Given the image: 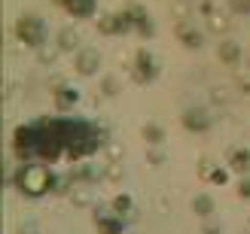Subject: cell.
Masks as SVG:
<instances>
[{
    "label": "cell",
    "instance_id": "5bb4252c",
    "mask_svg": "<svg viewBox=\"0 0 250 234\" xmlns=\"http://www.w3.org/2000/svg\"><path fill=\"white\" fill-rule=\"evenodd\" d=\"M192 210L198 216H210V213H214V201H210V195H198V198L192 201Z\"/></svg>",
    "mask_w": 250,
    "mask_h": 234
},
{
    "label": "cell",
    "instance_id": "cb8c5ba5",
    "mask_svg": "<svg viewBox=\"0 0 250 234\" xmlns=\"http://www.w3.org/2000/svg\"><path fill=\"white\" fill-rule=\"evenodd\" d=\"M202 12H205V18H208L210 12H214V3H208V0H205V3H202Z\"/></svg>",
    "mask_w": 250,
    "mask_h": 234
},
{
    "label": "cell",
    "instance_id": "9a60e30c",
    "mask_svg": "<svg viewBox=\"0 0 250 234\" xmlns=\"http://www.w3.org/2000/svg\"><path fill=\"white\" fill-rule=\"evenodd\" d=\"M77 101H80V94L73 91V89H61V91H58V107H61V109H67V107H73V104H77Z\"/></svg>",
    "mask_w": 250,
    "mask_h": 234
},
{
    "label": "cell",
    "instance_id": "d6986e66",
    "mask_svg": "<svg viewBox=\"0 0 250 234\" xmlns=\"http://www.w3.org/2000/svg\"><path fill=\"white\" fill-rule=\"evenodd\" d=\"M210 97H214L217 104H226V101H229V89H223V85H217V89L210 91Z\"/></svg>",
    "mask_w": 250,
    "mask_h": 234
},
{
    "label": "cell",
    "instance_id": "30bf717a",
    "mask_svg": "<svg viewBox=\"0 0 250 234\" xmlns=\"http://www.w3.org/2000/svg\"><path fill=\"white\" fill-rule=\"evenodd\" d=\"M229 164H232V170H238V174H247L250 170V155H247V149H232L229 152Z\"/></svg>",
    "mask_w": 250,
    "mask_h": 234
},
{
    "label": "cell",
    "instance_id": "3957f363",
    "mask_svg": "<svg viewBox=\"0 0 250 234\" xmlns=\"http://www.w3.org/2000/svg\"><path fill=\"white\" fill-rule=\"evenodd\" d=\"M98 67H101V52L92 46H85L77 52V73H83V76H92V73H98Z\"/></svg>",
    "mask_w": 250,
    "mask_h": 234
},
{
    "label": "cell",
    "instance_id": "277c9868",
    "mask_svg": "<svg viewBox=\"0 0 250 234\" xmlns=\"http://www.w3.org/2000/svg\"><path fill=\"white\" fill-rule=\"evenodd\" d=\"M156 76V61L149 58V52H137V58H134V79H141V82H149Z\"/></svg>",
    "mask_w": 250,
    "mask_h": 234
},
{
    "label": "cell",
    "instance_id": "e0dca14e",
    "mask_svg": "<svg viewBox=\"0 0 250 234\" xmlns=\"http://www.w3.org/2000/svg\"><path fill=\"white\" fill-rule=\"evenodd\" d=\"M101 89H104V94H107V97H113V94H119V79H116V76H107V79H104V85H101Z\"/></svg>",
    "mask_w": 250,
    "mask_h": 234
},
{
    "label": "cell",
    "instance_id": "2e32d148",
    "mask_svg": "<svg viewBox=\"0 0 250 234\" xmlns=\"http://www.w3.org/2000/svg\"><path fill=\"white\" fill-rule=\"evenodd\" d=\"M229 9L238 16H250V0H229Z\"/></svg>",
    "mask_w": 250,
    "mask_h": 234
},
{
    "label": "cell",
    "instance_id": "44dd1931",
    "mask_svg": "<svg viewBox=\"0 0 250 234\" xmlns=\"http://www.w3.org/2000/svg\"><path fill=\"white\" fill-rule=\"evenodd\" d=\"M149 162H153V164L165 162V152H159V146H149Z\"/></svg>",
    "mask_w": 250,
    "mask_h": 234
},
{
    "label": "cell",
    "instance_id": "7c38bea8",
    "mask_svg": "<svg viewBox=\"0 0 250 234\" xmlns=\"http://www.w3.org/2000/svg\"><path fill=\"white\" fill-rule=\"evenodd\" d=\"M144 140L149 146H162V140H165V131H162V125H156V122H146L144 125Z\"/></svg>",
    "mask_w": 250,
    "mask_h": 234
},
{
    "label": "cell",
    "instance_id": "8fae6325",
    "mask_svg": "<svg viewBox=\"0 0 250 234\" xmlns=\"http://www.w3.org/2000/svg\"><path fill=\"white\" fill-rule=\"evenodd\" d=\"M208 28L210 31H214V34H226L229 28H232V21H229V16H226V12H210V16H208Z\"/></svg>",
    "mask_w": 250,
    "mask_h": 234
},
{
    "label": "cell",
    "instance_id": "9c48e42d",
    "mask_svg": "<svg viewBox=\"0 0 250 234\" xmlns=\"http://www.w3.org/2000/svg\"><path fill=\"white\" fill-rule=\"evenodd\" d=\"M67 12H73L77 18H89L95 12V0H64Z\"/></svg>",
    "mask_w": 250,
    "mask_h": 234
},
{
    "label": "cell",
    "instance_id": "7402d4cb",
    "mask_svg": "<svg viewBox=\"0 0 250 234\" xmlns=\"http://www.w3.org/2000/svg\"><path fill=\"white\" fill-rule=\"evenodd\" d=\"M238 192H241V198H250V177L241 182V186H238Z\"/></svg>",
    "mask_w": 250,
    "mask_h": 234
},
{
    "label": "cell",
    "instance_id": "7a4b0ae2",
    "mask_svg": "<svg viewBox=\"0 0 250 234\" xmlns=\"http://www.w3.org/2000/svg\"><path fill=\"white\" fill-rule=\"evenodd\" d=\"M16 36L21 43H28V46H43L46 28H43V21H37V18H21L16 24Z\"/></svg>",
    "mask_w": 250,
    "mask_h": 234
},
{
    "label": "cell",
    "instance_id": "6da1fadb",
    "mask_svg": "<svg viewBox=\"0 0 250 234\" xmlns=\"http://www.w3.org/2000/svg\"><path fill=\"white\" fill-rule=\"evenodd\" d=\"M16 182H19V189H21L24 195H31V198H40V195H46L49 189H52L55 177H52V170H49V167H43V164H31V167H24L21 174L16 177Z\"/></svg>",
    "mask_w": 250,
    "mask_h": 234
},
{
    "label": "cell",
    "instance_id": "ac0fdd59",
    "mask_svg": "<svg viewBox=\"0 0 250 234\" xmlns=\"http://www.w3.org/2000/svg\"><path fill=\"white\" fill-rule=\"evenodd\" d=\"M113 210H116L119 216H125V213H128V210H131V201H128V198H125V195H119V198L113 201Z\"/></svg>",
    "mask_w": 250,
    "mask_h": 234
},
{
    "label": "cell",
    "instance_id": "ba28073f",
    "mask_svg": "<svg viewBox=\"0 0 250 234\" xmlns=\"http://www.w3.org/2000/svg\"><path fill=\"white\" fill-rule=\"evenodd\" d=\"M177 36H180V43H186L189 49H202V34H198L195 28H189V24H177Z\"/></svg>",
    "mask_w": 250,
    "mask_h": 234
},
{
    "label": "cell",
    "instance_id": "d4e9b609",
    "mask_svg": "<svg viewBox=\"0 0 250 234\" xmlns=\"http://www.w3.org/2000/svg\"><path fill=\"white\" fill-rule=\"evenodd\" d=\"M205 234H220V231H217V222H210V225L205 228Z\"/></svg>",
    "mask_w": 250,
    "mask_h": 234
},
{
    "label": "cell",
    "instance_id": "4fadbf2b",
    "mask_svg": "<svg viewBox=\"0 0 250 234\" xmlns=\"http://www.w3.org/2000/svg\"><path fill=\"white\" fill-rule=\"evenodd\" d=\"M58 49H64V52H70V49H80V34L73 28H64L58 34Z\"/></svg>",
    "mask_w": 250,
    "mask_h": 234
},
{
    "label": "cell",
    "instance_id": "8992f818",
    "mask_svg": "<svg viewBox=\"0 0 250 234\" xmlns=\"http://www.w3.org/2000/svg\"><path fill=\"white\" fill-rule=\"evenodd\" d=\"M217 58L223 61V64H238L241 61V46L235 40H223L220 49H217Z\"/></svg>",
    "mask_w": 250,
    "mask_h": 234
},
{
    "label": "cell",
    "instance_id": "52a82bcc",
    "mask_svg": "<svg viewBox=\"0 0 250 234\" xmlns=\"http://www.w3.org/2000/svg\"><path fill=\"white\" fill-rule=\"evenodd\" d=\"M125 28H128V18L125 16H101V21H98V31L101 34H122Z\"/></svg>",
    "mask_w": 250,
    "mask_h": 234
},
{
    "label": "cell",
    "instance_id": "ffe728a7",
    "mask_svg": "<svg viewBox=\"0 0 250 234\" xmlns=\"http://www.w3.org/2000/svg\"><path fill=\"white\" fill-rule=\"evenodd\" d=\"M43 52H40V61L43 64H49V61H55V55H58V49H49V46H40Z\"/></svg>",
    "mask_w": 250,
    "mask_h": 234
},
{
    "label": "cell",
    "instance_id": "603a6c76",
    "mask_svg": "<svg viewBox=\"0 0 250 234\" xmlns=\"http://www.w3.org/2000/svg\"><path fill=\"white\" fill-rule=\"evenodd\" d=\"M19 234H37V225L34 222H28V225H21V231Z\"/></svg>",
    "mask_w": 250,
    "mask_h": 234
},
{
    "label": "cell",
    "instance_id": "5b68a950",
    "mask_svg": "<svg viewBox=\"0 0 250 234\" xmlns=\"http://www.w3.org/2000/svg\"><path fill=\"white\" fill-rule=\"evenodd\" d=\"M183 128H189V131H208L210 128V119H208V113L205 109H186L183 113Z\"/></svg>",
    "mask_w": 250,
    "mask_h": 234
}]
</instances>
